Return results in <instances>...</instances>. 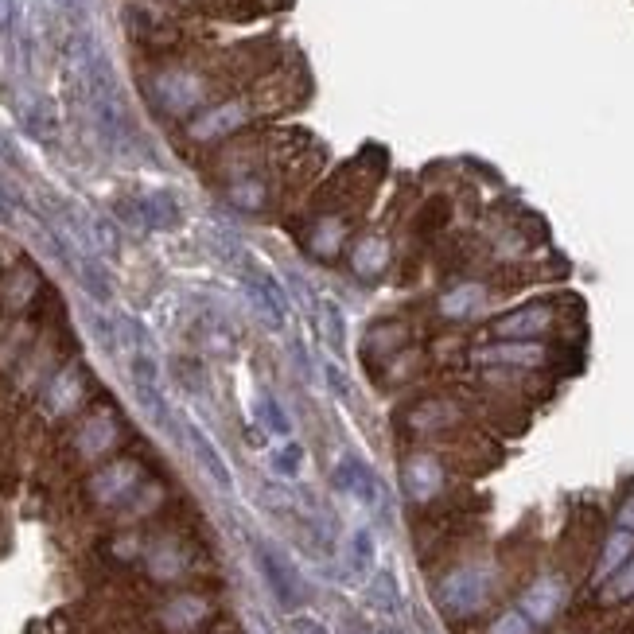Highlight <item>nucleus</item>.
Wrapping results in <instances>:
<instances>
[{
  "label": "nucleus",
  "mask_w": 634,
  "mask_h": 634,
  "mask_svg": "<svg viewBox=\"0 0 634 634\" xmlns=\"http://www.w3.org/2000/svg\"><path fill=\"white\" fill-rule=\"evenodd\" d=\"M494 592V568L491 564H463L456 572H448L436 588V603L444 615L452 619H471L487 607Z\"/></svg>",
  "instance_id": "1"
},
{
  "label": "nucleus",
  "mask_w": 634,
  "mask_h": 634,
  "mask_svg": "<svg viewBox=\"0 0 634 634\" xmlns=\"http://www.w3.org/2000/svg\"><path fill=\"white\" fill-rule=\"evenodd\" d=\"M148 98L160 113L183 117L207 102V78L199 71H187V67H168V71L148 78Z\"/></svg>",
  "instance_id": "2"
},
{
  "label": "nucleus",
  "mask_w": 634,
  "mask_h": 634,
  "mask_svg": "<svg viewBox=\"0 0 634 634\" xmlns=\"http://www.w3.org/2000/svg\"><path fill=\"white\" fill-rule=\"evenodd\" d=\"M253 102L249 98H230V102H222V106H211L203 109L195 121H191V141H222V137H230V133H238L246 121H253Z\"/></svg>",
  "instance_id": "3"
},
{
  "label": "nucleus",
  "mask_w": 634,
  "mask_h": 634,
  "mask_svg": "<svg viewBox=\"0 0 634 634\" xmlns=\"http://www.w3.org/2000/svg\"><path fill=\"white\" fill-rule=\"evenodd\" d=\"M331 483H335L343 494H354L366 510H382V502H386V487H382V479L374 475V467H370L366 459H358V456L339 459V463H335V471H331Z\"/></svg>",
  "instance_id": "4"
},
{
  "label": "nucleus",
  "mask_w": 634,
  "mask_h": 634,
  "mask_svg": "<svg viewBox=\"0 0 634 634\" xmlns=\"http://www.w3.org/2000/svg\"><path fill=\"white\" fill-rule=\"evenodd\" d=\"M253 557H257V568H261V576H265V584L273 588V596H277V603L281 607H300V599H304V584H300V576H296V568H292V561H284L281 553L273 549V545H257L253 549Z\"/></svg>",
  "instance_id": "5"
},
{
  "label": "nucleus",
  "mask_w": 634,
  "mask_h": 634,
  "mask_svg": "<svg viewBox=\"0 0 634 634\" xmlns=\"http://www.w3.org/2000/svg\"><path fill=\"white\" fill-rule=\"evenodd\" d=\"M401 491L405 498H413V502H428V498H436V494L444 491V463L436 456H409L405 459V467H401Z\"/></svg>",
  "instance_id": "6"
},
{
  "label": "nucleus",
  "mask_w": 634,
  "mask_h": 634,
  "mask_svg": "<svg viewBox=\"0 0 634 634\" xmlns=\"http://www.w3.org/2000/svg\"><path fill=\"white\" fill-rule=\"evenodd\" d=\"M553 327V308L549 304H526L510 316L494 319L491 335L494 339H541Z\"/></svg>",
  "instance_id": "7"
},
{
  "label": "nucleus",
  "mask_w": 634,
  "mask_h": 634,
  "mask_svg": "<svg viewBox=\"0 0 634 634\" xmlns=\"http://www.w3.org/2000/svg\"><path fill=\"white\" fill-rule=\"evenodd\" d=\"M564 580H557V576H541V580H533L526 592H522V611H526L529 619L541 627V623H549V619H557L564 607Z\"/></svg>",
  "instance_id": "8"
},
{
  "label": "nucleus",
  "mask_w": 634,
  "mask_h": 634,
  "mask_svg": "<svg viewBox=\"0 0 634 634\" xmlns=\"http://www.w3.org/2000/svg\"><path fill=\"white\" fill-rule=\"evenodd\" d=\"M479 362H487V366H541L549 351L537 343V339H502V343H494V347H483V351L475 354Z\"/></svg>",
  "instance_id": "9"
},
{
  "label": "nucleus",
  "mask_w": 634,
  "mask_h": 634,
  "mask_svg": "<svg viewBox=\"0 0 634 634\" xmlns=\"http://www.w3.org/2000/svg\"><path fill=\"white\" fill-rule=\"evenodd\" d=\"M187 440H191V452H195V459L203 463V471L214 479V487L218 491H234V475H230V467H226V459L218 456V448L211 444V436L203 432V428H187Z\"/></svg>",
  "instance_id": "10"
},
{
  "label": "nucleus",
  "mask_w": 634,
  "mask_h": 634,
  "mask_svg": "<svg viewBox=\"0 0 634 634\" xmlns=\"http://www.w3.org/2000/svg\"><path fill=\"white\" fill-rule=\"evenodd\" d=\"M487 304V288L479 281H467V284H456V288H448L444 296H440V312L448 319H467L475 316L479 308Z\"/></svg>",
  "instance_id": "11"
},
{
  "label": "nucleus",
  "mask_w": 634,
  "mask_h": 634,
  "mask_svg": "<svg viewBox=\"0 0 634 634\" xmlns=\"http://www.w3.org/2000/svg\"><path fill=\"white\" fill-rule=\"evenodd\" d=\"M137 487V463H113L106 467L94 483H90V491L98 502H117V498H125V494Z\"/></svg>",
  "instance_id": "12"
},
{
  "label": "nucleus",
  "mask_w": 634,
  "mask_h": 634,
  "mask_svg": "<svg viewBox=\"0 0 634 634\" xmlns=\"http://www.w3.org/2000/svg\"><path fill=\"white\" fill-rule=\"evenodd\" d=\"M631 557H634V533L615 526V533L603 541V553H599V564H596V580L603 584L611 572H619Z\"/></svg>",
  "instance_id": "13"
},
{
  "label": "nucleus",
  "mask_w": 634,
  "mask_h": 634,
  "mask_svg": "<svg viewBox=\"0 0 634 634\" xmlns=\"http://www.w3.org/2000/svg\"><path fill=\"white\" fill-rule=\"evenodd\" d=\"M176 218L179 211L176 203H172V195H144V199H137V222L148 226V230H164Z\"/></svg>",
  "instance_id": "14"
},
{
  "label": "nucleus",
  "mask_w": 634,
  "mask_h": 634,
  "mask_svg": "<svg viewBox=\"0 0 634 634\" xmlns=\"http://www.w3.org/2000/svg\"><path fill=\"white\" fill-rule=\"evenodd\" d=\"M113 440H117V421H113V417H94V421L82 424L78 452H82V456H102Z\"/></svg>",
  "instance_id": "15"
},
{
  "label": "nucleus",
  "mask_w": 634,
  "mask_h": 634,
  "mask_svg": "<svg viewBox=\"0 0 634 634\" xmlns=\"http://www.w3.org/2000/svg\"><path fill=\"white\" fill-rule=\"evenodd\" d=\"M366 603L382 615L401 611V592H397V576L393 572H374V580L366 584Z\"/></svg>",
  "instance_id": "16"
},
{
  "label": "nucleus",
  "mask_w": 634,
  "mask_h": 634,
  "mask_svg": "<svg viewBox=\"0 0 634 634\" xmlns=\"http://www.w3.org/2000/svg\"><path fill=\"white\" fill-rule=\"evenodd\" d=\"M389 261V246L386 238H362L358 249H354V273L358 277H378Z\"/></svg>",
  "instance_id": "17"
},
{
  "label": "nucleus",
  "mask_w": 634,
  "mask_h": 634,
  "mask_svg": "<svg viewBox=\"0 0 634 634\" xmlns=\"http://www.w3.org/2000/svg\"><path fill=\"white\" fill-rule=\"evenodd\" d=\"M226 199H230L238 211L257 214V211H265V203H269V187H265L261 179H238V183H230Z\"/></svg>",
  "instance_id": "18"
},
{
  "label": "nucleus",
  "mask_w": 634,
  "mask_h": 634,
  "mask_svg": "<svg viewBox=\"0 0 634 634\" xmlns=\"http://www.w3.org/2000/svg\"><path fill=\"white\" fill-rule=\"evenodd\" d=\"M343 238H347V226H343L339 218H335V222L327 218V222H319L316 230L308 234V249H312L316 257L327 261V257H335V253L343 249Z\"/></svg>",
  "instance_id": "19"
},
{
  "label": "nucleus",
  "mask_w": 634,
  "mask_h": 634,
  "mask_svg": "<svg viewBox=\"0 0 634 634\" xmlns=\"http://www.w3.org/2000/svg\"><path fill=\"white\" fill-rule=\"evenodd\" d=\"M378 561V545H374V533L370 529H354L351 533V568L358 576H366Z\"/></svg>",
  "instance_id": "20"
},
{
  "label": "nucleus",
  "mask_w": 634,
  "mask_h": 634,
  "mask_svg": "<svg viewBox=\"0 0 634 634\" xmlns=\"http://www.w3.org/2000/svg\"><path fill=\"white\" fill-rule=\"evenodd\" d=\"M627 599H634V557L603 580V603H627Z\"/></svg>",
  "instance_id": "21"
},
{
  "label": "nucleus",
  "mask_w": 634,
  "mask_h": 634,
  "mask_svg": "<svg viewBox=\"0 0 634 634\" xmlns=\"http://www.w3.org/2000/svg\"><path fill=\"white\" fill-rule=\"evenodd\" d=\"M203 599H191V596H183L176 599L172 607H168V627H176V631H187V627H195L199 619H203Z\"/></svg>",
  "instance_id": "22"
},
{
  "label": "nucleus",
  "mask_w": 634,
  "mask_h": 634,
  "mask_svg": "<svg viewBox=\"0 0 634 634\" xmlns=\"http://www.w3.org/2000/svg\"><path fill=\"white\" fill-rule=\"evenodd\" d=\"M487 634H537V623L529 619L522 607H514V611H502L487 627Z\"/></svg>",
  "instance_id": "23"
},
{
  "label": "nucleus",
  "mask_w": 634,
  "mask_h": 634,
  "mask_svg": "<svg viewBox=\"0 0 634 634\" xmlns=\"http://www.w3.org/2000/svg\"><path fill=\"white\" fill-rule=\"evenodd\" d=\"M456 421V409L448 401H428L413 413V428H440V424Z\"/></svg>",
  "instance_id": "24"
},
{
  "label": "nucleus",
  "mask_w": 634,
  "mask_h": 634,
  "mask_svg": "<svg viewBox=\"0 0 634 634\" xmlns=\"http://www.w3.org/2000/svg\"><path fill=\"white\" fill-rule=\"evenodd\" d=\"M257 417H261V424H265L269 432H277V436H288V432H292V424H288L284 409L277 405V397H269V393L257 401Z\"/></svg>",
  "instance_id": "25"
},
{
  "label": "nucleus",
  "mask_w": 634,
  "mask_h": 634,
  "mask_svg": "<svg viewBox=\"0 0 634 634\" xmlns=\"http://www.w3.org/2000/svg\"><path fill=\"white\" fill-rule=\"evenodd\" d=\"M300 467H304V448H300V444H284L281 452L273 456V471L284 475V479H296Z\"/></svg>",
  "instance_id": "26"
},
{
  "label": "nucleus",
  "mask_w": 634,
  "mask_h": 634,
  "mask_svg": "<svg viewBox=\"0 0 634 634\" xmlns=\"http://www.w3.org/2000/svg\"><path fill=\"white\" fill-rule=\"evenodd\" d=\"M74 397H78V374L67 370V374H59V382L51 386V409H55V413H63Z\"/></svg>",
  "instance_id": "27"
},
{
  "label": "nucleus",
  "mask_w": 634,
  "mask_h": 634,
  "mask_svg": "<svg viewBox=\"0 0 634 634\" xmlns=\"http://www.w3.org/2000/svg\"><path fill=\"white\" fill-rule=\"evenodd\" d=\"M323 319H327V339H331V347H335V351H343V312H339V304H331V300H327Z\"/></svg>",
  "instance_id": "28"
},
{
  "label": "nucleus",
  "mask_w": 634,
  "mask_h": 634,
  "mask_svg": "<svg viewBox=\"0 0 634 634\" xmlns=\"http://www.w3.org/2000/svg\"><path fill=\"white\" fill-rule=\"evenodd\" d=\"M615 526H619V529H631V533H634V494H627V498L619 502V514H615Z\"/></svg>",
  "instance_id": "29"
},
{
  "label": "nucleus",
  "mask_w": 634,
  "mask_h": 634,
  "mask_svg": "<svg viewBox=\"0 0 634 634\" xmlns=\"http://www.w3.org/2000/svg\"><path fill=\"white\" fill-rule=\"evenodd\" d=\"M292 631L296 634H331L323 623H319V619H312V615H300V619L292 623Z\"/></svg>",
  "instance_id": "30"
},
{
  "label": "nucleus",
  "mask_w": 634,
  "mask_h": 634,
  "mask_svg": "<svg viewBox=\"0 0 634 634\" xmlns=\"http://www.w3.org/2000/svg\"><path fill=\"white\" fill-rule=\"evenodd\" d=\"M51 4H55L59 12H74V8H78V0H51Z\"/></svg>",
  "instance_id": "31"
},
{
  "label": "nucleus",
  "mask_w": 634,
  "mask_h": 634,
  "mask_svg": "<svg viewBox=\"0 0 634 634\" xmlns=\"http://www.w3.org/2000/svg\"><path fill=\"white\" fill-rule=\"evenodd\" d=\"M0 218H12V207H8V199L0 195Z\"/></svg>",
  "instance_id": "32"
},
{
  "label": "nucleus",
  "mask_w": 634,
  "mask_h": 634,
  "mask_svg": "<svg viewBox=\"0 0 634 634\" xmlns=\"http://www.w3.org/2000/svg\"><path fill=\"white\" fill-rule=\"evenodd\" d=\"M347 634H370V631H366V627H358V623H351V627H347Z\"/></svg>",
  "instance_id": "33"
},
{
  "label": "nucleus",
  "mask_w": 634,
  "mask_h": 634,
  "mask_svg": "<svg viewBox=\"0 0 634 634\" xmlns=\"http://www.w3.org/2000/svg\"><path fill=\"white\" fill-rule=\"evenodd\" d=\"M382 634H401V631H397V627H386V631H382Z\"/></svg>",
  "instance_id": "34"
}]
</instances>
